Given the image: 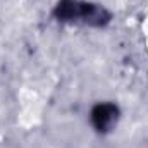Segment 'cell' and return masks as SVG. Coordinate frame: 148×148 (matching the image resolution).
Masks as SVG:
<instances>
[{
  "instance_id": "obj_2",
  "label": "cell",
  "mask_w": 148,
  "mask_h": 148,
  "mask_svg": "<svg viewBox=\"0 0 148 148\" xmlns=\"http://www.w3.org/2000/svg\"><path fill=\"white\" fill-rule=\"evenodd\" d=\"M90 121L98 133H109L119 121V107L110 102L97 103L90 112Z\"/></svg>"
},
{
  "instance_id": "obj_1",
  "label": "cell",
  "mask_w": 148,
  "mask_h": 148,
  "mask_svg": "<svg viewBox=\"0 0 148 148\" xmlns=\"http://www.w3.org/2000/svg\"><path fill=\"white\" fill-rule=\"evenodd\" d=\"M55 14L59 19L62 21H76V23H95L100 24V17L103 14V10H100L98 7L86 3V2H77V0H62L57 9Z\"/></svg>"
}]
</instances>
